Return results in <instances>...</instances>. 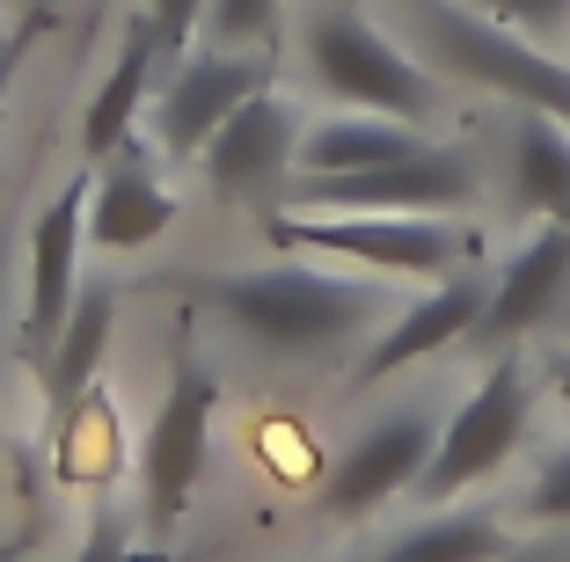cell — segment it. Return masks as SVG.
<instances>
[{"mask_svg":"<svg viewBox=\"0 0 570 562\" xmlns=\"http://www.w3.org/2000/svg\"><path fill=\"white\" fill-rule=\"evenodd\" d=\"M278 16H285V0H213V8H205V45L264 51L271 37H278Z\"/></svg>","mask_w":570,"mask_h":562,"instance_id":"obj_20","label":"cell"},{"mask_svg":"<svg viewBox=\"0 0 570 562\" xmlns=\"http://www.w3.org/2000/svg\"><path fill=\"white\" fill-rule=\"evenodd\" d=\"M520 512L541 519V526H563V519H570V446L541 461V475L527 482V496H520Z\"/></svg>","mask_w":570,"mask_h":562,"instance_id":"obj_23","label":"cell"},{"mask_svg":"<svg viewBox=\"0 0 570 562\" xmlns=\"http://www.w3.org/2000/svg\"><path fill=\"white\" fill-rule=\"evenodd\" d=\"M461 8H475L483 22H504V30L534 37V45L570 30V0H461Z\"/></svg>","mask_w":570,"mask_h":562,"instance_id":"obj_22","label":"cell"},{"mask_svg":"<svg viewBox=\"0 0 570 562\" xmlns=\"http://www.w3.org/2000/svg\"><path fill=\"white\" fill-rule=\"evenodd\" d=\"M556 395H563V410H570V351L556 358Z\"/></svg>","mask_w":570,"mask_h":562,"instance_id":"obj_26","label":"cell"},{"mask_svg":"<svg viewBox=\"0 0 570 562\" xmlns=\"http://www.w3.org/2000/svg\"><path fill=\"white\" fill-rule=\"evenodd\" d=\"M0 315H8V241H0Z\"/></svg>","mask_w":570,"mask_h":562,"instance_id":"obj_27","label":"cell"},{"mask_svg":"<svg viewBox=\"0 0 570 562\" xmlns=\"http://www.w3.org/2000/svg\"><path fill=\"white\" fill-rule=\"evenodd\" d=\"M432 147V139L410 125V117H387V110H336L322 125H307L301 139V176H366V168H387L403 154Z\"/></svg>","mask_w":570,"mask_h":562,"instance_id":"obj_15","label":"cell"},{"mask_svg":"<svg viewBox=\"0 0 570 562\" xmlns=\"http://www.w3.org/2000/svg\"><path fill=\"white\" fill-rule=\"evenodd\" d=\"M483 299H490V278H475V270H453V278H432L410 307H395L381 329V344L358 358L352 381L373 387L387 381V373H403V365L417 358H439L446 344H461V336H475V322H483Z\"/></svg>","mask_w":570,"mask_h":562,"instance_id":"obj_12","label":"cell"},{"mask_svg":"<svg viewBox=\"0 0 570 562\" xmlns=\"http://www.w3.org/2000/svg\"><path fill=\"white\" fill-rule=\"evenodd\" d=\"M73 562H184V555H176V548H139L118 504H96V519H88Z\"/></svg>","mask_w":570,"mask_h":562,"instance_id":"obj_21","label":"cell"},{"mask_svg":"<svg viewBox=\"0 0 570 562\" xmlns=\"http://www.w3.org/2000/svg\"><path fill=\"white\" fill-rule=\"evenodd\" d=\"M271 88V59L264 51H184V67L168 73V88L154 96V139H161L168 161H190L205 154V139L227 125L249 96Z\"/></svg>","mask_w":570,"mask_h":562,"instance_id":"obj_9","label":"cell"},{"mask_svg":"<svg viewBox=\"0 0 570 562\" xmlns=\"http://www.w3.org/2000/svg\"><path fill=\"white\" fill-rule=\"evenodd\" d=\"M88 198H96V176H73L59 198L37 213L30 227V315H22V336L37 351L59 344L73 299H81V241H88Z\"/></svg>","mask_w":570,"mask_h":562,"instance_id":"obj_11","label":"cell"},{"mask_svg":"<svg viewBox=\"0 0 570 562\" xmlns=\"http://www.w3.org/2000/svg\"><path fill=\"white\" fill-rule=\"evenodd\" d=\"M504 555H512V533L498 512H439L373 548V562H504Z\"/></svg>","mask_w":570,"mask_h":562,"instance_id":"obj_19","label":"cell"},{"mask_svg":"<svg viewBox=\"0 0 570 562\" xmlns=\"http://www.w3.org/2000/svg\"><path fill=\"white\" fill-rule=\"evenodd\" d=\"M0 562H30V555H16V548H0Z\"/></svg>","mask_w":570,"mask_h":562,"instance_id":"obj_29","label":"cell"},{"mask_svg":"<svg viewBox=\"0 0 570 562\" xmlns=\"http://www.w3.org/2000/svg\"><path fill=\"white\" fill-rule=\"evenodd\" d=\"M154 59H161V37H154L147 16H139L132 30H125V45H118V67L102 73V88L81 110V147L96 154V161H110V154L132 147V125H139L147 88H154Z\"/></svg>","mask_w":570,"mask_h":562,"instance_id":"obj_16","label":"cell"},{"mask_svg":"<svg viewBox=\"0 0 570 562\" xmlns=\"http://www.w3.org/2000/svg\"><path fill=\"white\" fill-rule=\"evenodd\" d=\"M205 315H219L235 336L285 358H322L344 351L352 336H366L373 322H387V293L373 278H344V270L315 264H264V270H219V278L190 285Z\"/></svg>","mask_w":570,"mask_h":562,"instance_id":"obj_1","label":"cell"},{"mask_svg":"<svg viewBox=\"0 0 570 562\" xmlns=\"http://www.w3.org/2000/svg\"><path fill=\"white\" fill-rule=\"evenodd\" d=\"M527 416H534V381H527L520 358H498L475 381V395L439 424V453L424 467L417 496L424 504H453L461 490H475L483 475H498L527 438Z\"/></svg>","mask_w":570,"mask_h":562,"instance_id":"obj_6","label":"cell"},{"mask_svg":"<svg viewBox=\"0 0 570 562\" xmlns=\"http://www.w3.org/2000/svg\"><path fill=\"white\" fill-rule=\"evenodd\" d=\"M30 37H37V30H22L16 45H0V117H8V88H16V73H22V51H30Z\"/></svg>","mask_w":570,"mask_h":562,"instance_id":"obj_25","label":"cell"},{"mask_svg":"<svg viewBox=\"0 0 570 562\" xmlns=\"http://www.w3.org/2000/svg\"><path fill=\"white\" fill-rule=\"evenodd\" d=\"M271 248L285 256H344L373 278H453L461 270V227L439 213H285L271 219Z\"/></svg>","mask_w":570,"mask_h":562,"instance_id":"obj_3","label":"cell"},{"mask_svg":"<svg viewBox=\"0 0 570 562\" xmlns=\"http://www.w3.org/2000/svg\"><path fill=\"white\" fill-rule=\"evenodd\" d=\"M176 227V198H168V183L154 176V161L139 147L110 154L96 176V198H88V241L125 256V248H147Z\"/></svg>","mask_w":570,"mask_h":562,"instance_id":"obj_14","label":"cell"},{"mask_svg":"<svg viewBox=\"0 0 570 562\" xmlns=\"http://www.w3.org/2000/svg\"><path fill=\"white\" fill-rule=\"evenodd\" d=\"M439 424H446V416H432V402H403V410L373 416L352 446L336 453L330 482H322V512L330 519H366V512H381L387 496H403V490L417 496L424 467H432V453H439Z\"/></svg>","mask_w":570,"mask_h":562,"instance_id":"obj_7","label":"cell"},{"mask_svg":"<svg viewBox=\"0 0 570 562\" xmlns=\"http://www.w3.org/2000/svg\"><path fill=\"white\" fill-rule=\"evenodd\" d=\"M301 59H307V73H315V88L336 96L344 110H387V117L424 125L432 102H439L432 67H417L403 45H387L352 0H322V8H307Z\"/></svg>","mask_w":570,"mask_h":562,"instance_id":"obj_2","label":"cell"},{"mask_svg":"<svg viewBox=\"0 0 570 562\" xmlns=\"http://www.w3.org/2000/svg\"><path fill=\"white\" fill-rule=\"evenodd\" d=\"M205 8H213V0H154L147 22H154V37H161V51H176V59H184V51H190V30H205Z\"/></svg>","mask_w":570,"mask_h":562,"instance_id":"obj_24","label":"cell"},{"mask_svg":"<svg viewBox=\"0 0 570 562\" xmlns=\"http://www.w3.org/2000/svg\"><path fill=\"white\" fill-rule=\"evenodd\" d=\"M301 117H293V102L285 96H249L227 125H219L213 139H205L198 168H205V190L227 205H249V198H271L293 168H301Z\"/></svg>","mask_w":570,"mask_h":562,"instance_id":"obj_10","label":"cell"},{"mask_svg":"<svg viewBox=\"0 0 570 562\" xmlns=\"http://www.w3.org/2000/svg\"><path fill=\"white\" fill-rule=\"evenodd\" d=\"M110 322H118V285L88 278L81 299H73V315H67V329H59V344H51V373H45L51 416H59V424L81 410L88 381H96V365H102V344H110Z\"/></svg>","mask_w":570,"mask_h":562,"instance_id":"obj_17","label":"cell"},{"mask_svg":"<svg viewBox=\"0 0 570 562\" xmlns=\"http://www.w3.org/2000/svg\"><path fill=\"white\" fill-rule=\"evenodd\" d=\"M504 562H541V555H534V548H512V555H504Z\"/></svg>","mask_w":570,"mask_h":562,"instance_id":"obj_28","label":"cell"},{"mask_svg":"<svg viewBox=\"0 0 570 562\" xmlns=\"http://www.w3.org/2000/svg\"><path fill=\"white\" fill-rule=\"evenodd\" d=\"M512 198L534 219H563L570 227V125L549 110L512 117Z\"/></svg>","mask_w":570,"mask_h":562,"instance_id":"obj_18","label":"cell"},{"mask_svg":"<svg viewBox=\"0 0 570 562\" xmlns=\"http://www.w3.org/2000/svg\"><path fill=\"white\" fill-rule=\"evenodd\" d=\"M213 416H219V373L205 358H176L168 373V395L154 410V431H147V453H139V504H147V526L176 533L190 512V496L205 482V453H213Z\"/></svg>","mask_w":570,"mask_h":562,"instance_id":"obj_5","label":"cell"},{"mask_svg":"<svg viewBox=\"0 0 570 562\" xmlns=\"http://www.w3.org/2000/svg\"><path fill=\"white\" fill-rule=\"evenodd\" d=\"M475 198V161L461 147H417L366 176H301V205L315 213H461Z\"/></svg>","mask_w":570,"mask_h":562,"instance_id":"obj_8","label":"cell"},{"mask_svg":"<svg viewBox=\"0 0 570 562\" xmlns=\"http://www.w3.org/2000/svg\"><path fill=\"white\" fill-rule=\"evenodd\" d=\"M417 37L432 51V67L453 73V81L498 88L520 110H549L570 125V67L556 51H541L534 37L504 30V22H483L461 0H417Z\"/></svg>","mask_w":570,"mask_h":562,"instance_id":"obj_4","label":"cell"},{"mask_svg":"<svg viewBox=\"0 0 570 562\" xmlns=\"http://www.w3.org/2000/svg\"><path fill=\"white\" fill-rule=\"evenodd\" d=\"M563 285H570V227L563 219H534V234H527L498 264V278H490L475 344H520L556 299H563Z\"/></svg>","mask_w":570,"mask_h":562,"instance_id":"obj_13","label":"cell"}]
</instances>
